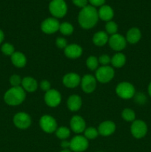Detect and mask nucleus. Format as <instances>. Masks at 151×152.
<instances>
[{
    "label": "nucleus",
    "mask_w": 151,
    "mask_h": 152,
    "mask_svg": "<svg viewBox=\"0 0 151 152\" xmlns=\"http://www.w3.org/2000/svg\"><path fill=\"white\" fill-rule=\"evenodd\" d=\"M4 32H3V31H1V29H0V44H1V43L2 42L3 40H4Z\"/></svg>",
    "instance_id": "obj_40"
},
{
    "label": "nucleus",
    "mask_w": 151,
    "mask_h": 152,
    "mask_svg": "<svg viewBox=\"0 0 151 152\" xmlns=\"http://www.w3.org/2000/svg\"><path fill=\"white\" fill-rule=\"evenodd\" d=\"M81 78L76 73H68L62 79V83L68 88H74L81 84Z\"/></svg>",
    "instance_id": "obj_15"
},
{
    "label": "nucleus",
    "mask_w": 151,
    "mask_h": 152,
    "mask_svg": "<svg viewBox=\"0 0 151 152\" xmlns=\"http://www.w3.org/2000/svg\"><path fill=\"white\" fill-rule=\"evenodd\" d=\"M147 91H148V94H149L150 96V97H151V82H150V83L149 86H148Z\"/></svg>",
    "instance_id": "obj_41"
},
{
    "label": "nucleus",
    "mask_w": 151,
    "mask_h": 152,
    "mask_svg": "<svg viewBox=\"0 0 151 152\" xmlns=\"http://www.w3.org/2000/svg\"><path fill=\"white\" fill-rule=\"evenodd\" d=\"M105 30H106V33L110 35H113V34H117L118 31V25L113 21H109L106 23L105 25Z\"/></svg>",
    "instance_id": "obj_30"
},
{
    "label": "nucleus",
    "mask_w": 151,
    "mask_h": 152,
    "mask_svg": "<svg viewBox=\"0 0 151 152\" xmlns=\"http://www.w3.org/2000/svg\"><path fill=\"white\" fill-rule=\"evenodd\" d=\"M44 100L47 106L50 108H56L61 103L62 96L59 91L51 88L50 91L45 92Z\"/></svg>",
    "instance_id": "obj_11"
},
{
    "label": "nucleus",
    "mask_w": 151,
    "mask_h": 152,
    "mask_svg": "<svg viewBox=\"0 0 151 152\" xmlns=\"http://www.w3.org/2000/svg\"><path fill=\"white\" fill-rule=\"evenodd\" d=\"M135 100L139 104H144L147 101V97L143 93L136 94L134 96Z\"/></svg>",
    "instance_id": "obj_35"
},
{
    "label": "nucleus",
    "mask_w": 151,
    "mask_h": 152,
    "mask_svg": "<svg viewBox=\"0 0 151 152\" xmlns=\"http://www.w3.org/2000/svg\"><path fill=\"white\" fill-rule=\"evenodd\" d=\"M60 23L57 19L53 17L44 19L41 24V30L46 34H52L57 32L59 30Z\"/></svg>",
    "instance_id": "obj_12"
},
{
    "label": "nucleus",
    "mask_w": 151,
    "mask_h": 152,
    "mask_svg": "<svg viewBox=\"0 0 151 152\" xmlns=\"http://www.w3.org/2000/svg\"><path fill=\"white\" fill-rule=\"evenodd\" d=\"M22 79L18 74H13L10 77V83L12 87H18L22 85Z\"/></svg>",
    "instance_id": "obj_32"
},
{
    "label": "nucleus",
    "mask_w": 151,
    "mask_h": 152,
    "mask_svg": "<svg viewBox=\"0 0 151 152\" xmlns=\"http://www.w3.org/2000/svg\"><path fill=\"white\" fill-rule=\"evenodd\" d=\"M116 126L113 121L107 120L102 122L98 127V132L100 135L103 137H108L112 135L115 132Z\"/></svg>",
    "instance_id": "obj_16"
},
{
    "label": "nucleus",
    "mask_w": 151,
    "mask_h": 152,
    "mask_svg": "<svg viewBox=\"0 0 151 152\" xmlns=\"http://www.w3.org/2000/svg\"><path fill=\"white\" fill-rule=\"evenodd\" d=\"M59 31L62 34L65 36H70L73 33V26L70 22H62L59 26Z\"/></svg>",
    "instance_id": "obj_26"
},
{
    "label": "nucleus",
    "mask_w": 151,
    "mask_h": 152,
    "mask_svg": "<svg viewBox=\"0 0 151 152\" xmlns=\"http://www.w3.org/2000/svg\"><path fill=\"white\" fill-rule=\"evenodd\" d=\"M93 7H99V6L104 5L105 0H88Z\"/></svg>",
    "instance_id": "obj_38"
},
{
    "label": "nucleus",
    "mask_w": 151,
    "mask_h": 152,
    "mask_svg": "<svg viewBox=\"0 0 151 152\" xmlns=\"http://www.w3.org/2000/svg\"><path fill=\"white\" fill-rule=\"evenodd\" d=\"M73 4L78 7H84L87 5V0H72Z\"/></svg>",
    "instance_id": "obj_37"
},
{
    "label": "nucleus",
    "mask_w": 151,
    "mask_h": 152,
    "mask_svg": "<svg viewBox=\"0 0 151 152\" xmlns=\"http://www.w3.org/2000/svg\"><path fill=\"white\" fill-rule=\"evenodd\" d=\"M26 97L25 91L22 86L12 87L5 92L4 95V100L7 105L10 106H16L25 101Z\"/></svg>",
    "instance_id": "obj_2"
},
{
    "label": "nucleus",
    "mask_w": 151,
    "mask_h": 152,
    "mask_svg": "<svg viewBox=\"0 0 151 152\" xmlns=\"http://www.w3.org/2000/svg\"><path fill=\"white\" fill-rule=\"evenodd\" d=\"M70 129L76 134H81L86 129L85 120L79 115H74L70 122Z\"/></svg>",
    "instance_id": "obj_14"
},
{
    "label": "nucleus",
    "mask_w": 151,
    "mask_h": 152,
    "mask_svg": "<svg viewBox=\"0 0 151 152\" xmlns=\"http://www.w3.org/2000/svg\"><path fill=\"white\" fill-rule=\"evenodd\" d=\"M142 38V32L138 28H131L128 30L126 34V40L127 42L130 44H136L140 41Z\"/></svg>",
    "instance_id": "obj_21"
},
{
    "label": "nucleus",
    "mask_w": 151,
    "mask_h": 152,
    "mask_svg": "<svg viewBox=\"0 0 151 152\" xmlns=\"http://www.w3.org/2000/svg\"><path fill=\"white\" fill-rule=\"evenodd\" d=\"M99 18L105 22H109L112 20L114 16V11L112 7L109 5H102L98 10Z\"/></svg>",
    "instance_id": "obj_20"
},
{
    "label": "nucleus",
    "mask_w": 151,
    "mask_h": 152,
    "mask_svg": "<svg viewBox=\"0 0 151 152\" xmlns=\"http://www.w3.org/2000/svg\"><path fill=\"white\" fill-rule=\"evenodd\" d=\"M61 147L63 149H70V141L64 140L61 142Z\"/></svg>",
    "instance_id": "obj_39"
},
{
    "label": "nucleus",
    "mask_w": 151,
    "mask_h": 152,
    "mask_svg": "<svg viewBox=\"0 0 151 152\" xmlns=\"http://www.w3.org/2000/svg\"><path fill=\"white\" fill-rule=\"evenodd\" d=\"M39 126L41 130L45 133L51 134L55 132L58 129L57 122L52 116L45 114L40 118Z\"/></svg>",
    "instance_id": "obj_8"
},
{
    "label": "nucleus",
    "mask_w": 151,
    "mask_h": 152,
    "mask_svg": "<svg viewBox=\"0 0 151 152\" xmlns=\"http://www.w3.org/2000/svg\"><path fill=\"white\" fill-rule=\"evenodd\" d=\"M108 44H109L110 48H112L115 51H121L124 50L127 46V40L125 37L119 34H115L113 35H111L109 37L108 40Z\"/></svg>",
    "instance_id": "obj_10"
},
{
    "label": "nucleus",
    "mask_w": 151,
    "mask_h": 152,
    "mask_svg": "<svg viewBox=\"0 0 151 152\" xmlns=\"http://www.w3.org/2000/svg\"><path fill=\"white\" fill-rule=\"evenodd\" d=\"M60 152H72L70 149H62Z\"/></svg>",
    "instance_id": "obj_42"
},
{
    "label": "nucleus",
    "mask_w": 151,
    "mask_h": 152,
    "mask_svg": "<svg viewBox=\"0 0 151 152\" xmlns=\"http://www.w3.org/2000/svg\"><path fill=\"white\" fill-rule=\"evenodd\" d=\"M50 13L55 18H62L66 15L68 6L65 0H52L49 4Z\"/></svg>",
    "instance_id": "obj_4"
},
{
    "label": "nucleus",
    "mask_w": 151,
    "mask_h": 152,
    "mask_svg": "<svg viewBox=\"0 0 151 152\" xmlns=\"http://www.w3.org/2000/svg\"><path fill=\"white\" fill-rule=\"evenodd\" d=\"M22 87L25 91L27 92H34L38 88V83L34 78L31 77H25L22 79Z\"/></svg>",
    "instance_id": "obj_19"
},
{
    "label": "nucleus",
    "mask_w": 151,
    "mask_h": 152,
    "mask_svg": "<svg viewBox=\"0 0 151 152\" xmlns=\"http://www.w3.org/2000/svg\"><path fill=\"white\" fill-rule=\"evenodd\" d=\"M13 124L16 128L19 129H27L30 126L31 118L30 116L25 112H19L16 114L13 119Z\"/></svg>",
    "instance_id": "obj_9"
},
{
    "label": "nucleus",
    "mask_w": 151,
    "mask_h": 152,
    "mask_svg": "<svg viewBox=\"0 0 151 152\" xmlns=\"http://www.w3.org/2000/svg\"><path fill=\"white\" fill-rule=\"evenodd\" d=\"M114 75H115V71L113 67L106 65V66H101L98 68L96 71L95 77L98 82L104 84L110 82L113 79Z\"/></svg>",
    "instance_id": "obj_5"
},
{
    "label": "nucleus",
    "mask_w": 151,
    "mask_h": 152,
    "mask_svg": "<svg viewBox=\"0 0 151 152\" xmlns=\"http://www.w3.org/2000/svg\"><path fill=\"white\" fill-rule=\"evenodd\" d=\"M115 93L120 98L129 99L134 97L136 94V89L133 84L128 82H121L117 85L115 88Z\"/></svg>",
    "instance_id": "obj_3"
},
{
    "label": "nucleus",
    "mask_w": 151,
    "mask_h": 152,
    "mask_svg": "<svg viewBox=\"0 0 151 152\" xmlns=\"http://www.w3.org/2000/svg\"><path fill=\"white\" fill-rule=\"evenodd\" d=\"M56 45L60 49H65L68 46V42L64 37H58L56 39Z\"/></svg>",
    "instance_id": "obj_34"
},
{
    "label": "nucleus",
    "mask_w": 151,
    "mask_h": 152,
    "mask_svg": "<svg viewBox=\"0 0 151 152\" xmlns=\"http://www.w3.org/2000/svg\"><path fill=\"white\" fill-rule=\"evenodd\" d=\"M55 132H56V137L62 140L68 139L70 135V130L66 126H61L58 128Z\"/></svg>",
    "instance_id": "obj_25"
},
{
    "label": "nucleus",
    "mask_w": 151,
    "mask_h": 152,
    "mask_svg": "<svg viewBox=\"0 0 151 152\" xmlns=\"http://www.w3.org/2000/svg\"><path fill=\"white\" fill-rule=\"evenodd\" d=\"M1 50L4 55H7V56H12L13 53L15 52V48L13 47V45L10 43H4L2 45L1 48Z\"/></svg>",
    "instance_id": "obj_31"
},
{
    "label": "nucleus",
    "mask_w": 151,
    "mask_h": 152,
    "mask_svg": "<svg viewBox=\"0 0 151 152\" xmlns=\"http://www.w3.org/2000/svg\"><path fill=\"white\" fill-rule=\"evenodd\" d=\"M108 40H109L108 34L105 31H99L96 33L93 37V42L94 43L95 45L99 47L105 45L107 43H108Z\"/></svg>",
    "instance_id": "obj_23"
},
{
    "label": "nucleus",
    "mask_w": 151,
    "mask_h": 152,
    "mask_svg": "<svg viewBox=\"0 0 151 152\" xmlns=\"http://www.w3.org/2000/svg\"><path fill=\"white\" fill-rule=\"evenodd\" d=\"M96 82L97 80L94 76L92 74H85L81 80V89L87 94L92 93L96 88Z\"/></svg>",
    "instance_id": "obj_13"
},
{
    "label": "nucleus",
    "mask_w": 151,
    "mask_h": 152,
    "mask_svg": "<svg viewBox=\"0 0 151 152\" xmlns=\"http://www.w3.org/2000/svg\"><path fill=\"white\" fill-rule=\"evenodd\" d=\"M99 132L98 129L93 127L86 128L84 132V136L87 138V140H94L99 136Z\"/></svg>",
    "instance_id": "obj_29"
},
{
    "label": "nucleus",
    "mask_w": 151,
    "mask_h": 152,
    "mask_svg": "<svg viewBox=\"0 0 151 152\" xmlns=\"http://www.w3.org/2000/svg\"><path fill=\"white\" fill-rule=\"evenodd\" d=\"M99 59V64L102 65V66H106L109 65V64L111 63V58L110 56L107 54H102L98 58Z\"/></svg>",
    "instance_id": "obj_33"
},
{
    "label": "nucleus",
    "mask_w": 151,
    "mask_h": 152,
    "mask_svg": "<svg viewBox=\"0 0 151 152\" xmlns=\"http://www.w3.org/2000/svg\"><path fill=\"white\" fill-rule=\"evenodd\" d=\"M99 59L96 56H90L86 60V65L90 71H96L99 68Z\"/></svg>",
    "instance_id": "obj_28"
},
{
    "label": "nucleus",
    "mask_w": 151,
    "mask_h": 152,
    "mask_svg": "<svg viewBox=\"0 0 151 152\" xmlns=\"http://www.w3.org/2000/svg\"><path fill=\"white\" fill-rule=\"evenodd\" d=\"M40 88H41V89L42 91L47 92L51 89V85H50V82L48 80H42L41 82V83H40Z\"/></svg>",
    "instance_id": "obj_36"
},
{
    "label": "nucleus",
    "mask_w": 151,
    "mask_h": 152,
    "mask_svg": "<svg viewBox=\"0 0 151 152\" xmlns=\"http://www.w3.org/2000/svg\"><path fill=\"white\" fill-rule=\"evenodd\" d=\"M89 146L88 140L84 136L77 135L70 141V149L73 152H83Z\"/></svg>",
    "instance_id": "obj_6"
},
{
    "label": "nucleus",
    "mask_w": 151,
    "mask_h": 152,
    "mask_svg": "<svg viewBox=\"0 0 151 152\" xmlns=\"http://www.w3.org/2000/svg\"><path fill=\"white\" fill-rule=\"evenodd\" d=\"M121 117L127 122H133L136 120V113L131 108H124L121 112Z\"/></svg>",
    "instance_id": "obj_27"
},
{
    "label": "nucleus",
    "mask_w": 151,
    "mask_h": 152,
    "mask_svg": "<svg viewBox=\"0 0 151 152\" xmlns=\"http://www.w3.org/2000/svg\"><path fill=\"white\" fill-rule=\"evenodd\" d=\"M99 19L98 10L96 7L92 5H87L80 10L78 22L81 28L88 30L96 26Z\"/></svg>",
    "instance_id": "obj_1"
},
{
    "label": "nucleus",
    "mask_w": 151,
    "mask_h": 152,
    "mask_svg": "<svg viewBox=\"0 0 151 152\" xmlns=\"http://www.w3.org/2000/svg\"><path fill=\"white\" fill-rule=\"evenodd\" d=\"M64 50H65V56L71 59H78L83 53L82 48L78 44L68 45V46Z\"/></svg>",
    "instance_id": "obj_17"
},
{
    "label": "nucleus",
    "mask_w": 151,
    "mask_h": 152,
    "mask_svg": "<svg viewBox=\"0 0 151 152\" xmlns=\"http://www.w3.org/2000/svg\"><path fill=\"white\" fill-rule=\"evenodd\" d=\"M147 126L143 120H136L132 123L130 126V132L133 137L141 139L146 136L147 133Z\"/></svg>",
    "instance_id": "obj_7"
},
{
    "label": "nucleus",
    "mask_w": 151,
    "mask_h": 152,
    "mask_svg": "<svg viewBox=\"0 0 151 152\" xmlns=\"http://www.w3.org/2000/svg\"><path fill=\"white\" fill-rule=\"evenodd\" d=\"M82 105V99L81 96L76 94H73L68 97L67 101V106L71 111H77Z\"/></svg>",
    "instance_id": "obj_18"
},
{
    "label": "nucleus",
    "mask_w": 151,
    "mask_h": 152,
    "mask_svg": "<svg viewBox=\"0 0 151 152\" xmlns=\"http://www.w3.org/2000/svg\"><path fill=\"white\" fill-rule=\"evenodd\" d=\"M126 63V56L122 53H116L111 58V64L115 68H121Z\"/></svg>",
    "instance_id": "obj_24"
},
{
    "label": "nucleus",
    "mask_w": 151,
    "mask_h": 152,
    "mask_svg": "<svg viewBox=\"0 0 151 152\" xmlns=\"http://www.w3.org/2000/svg\"><path fill=\"white\" fill-rule=\"evenodd\" d=\"M11 62L17 68H23L27 64V58L23 53L15 51L11 56Z\"/></svg>",
    "instance_id": "obj_22"
}]
</instances>
